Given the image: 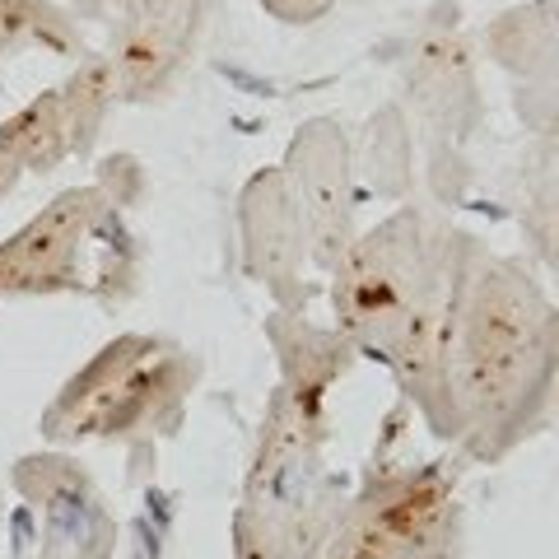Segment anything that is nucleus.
I'll return each mask as SVG.
<instances>
[{
  "label": "nucleus",
  "instance_id": "obj_1",
  "mask_svg": "<svg viewBox=\"0 0 559 559\" xmlns=\"http://www.w3.org/2000/svg\"><path fill=\"white\" fill-rule=\"evenodd\" d=\"M559 318L527 261L466 238L443 336V443L503 462L550 425Z\"/></svg>",
  "mask_w": 559,
  "mask_h": 559
},
{
  "label": "nucleus",
  "instance_id": "obj_2",
  "mask_svg": "<svg viewBox=\"0 0 559 559\" xmlns=\"http://www.w3.org/2000/svg\"><path fill=\"white\" fill-rule=\"evenodd\" d=\"M331 415H312L275 388L229 522L234 559H322L341 518V480L322 462Z\"/></svg>",
  "mask_w": 559,
  "mask_h": 559
},
{
  "label": "nucleus",
  "instance_id": "obj_3",
  "mask_svg": "<svg viewBox=\"0 0 559 559\" xmlns=\"http://www.w3.org/2000/svg\"><path fill=\"white\" fill-rule=\"evenodd\" d=\"M197 382L201 359L182 341L159 331H121L61 382L38 429L57 448L154 443L182 429Z\"/></svg>",
  "mask_w": 559,
  "mask_h": 559
},
{
  "label": "nucleus",
  "instance_id": "obj_4",
  "mask_svg": "<svg viewBox=\"0 0 559 559\" xmlns=\"http://www.w3.org/2000/svg\"><path fill=\"white\" fill-rule=\"evenodd\" d=\"M466 238L471 234L457 229L443 210L419 205L415 197L401 201L369 234H355L326 271L336 331L355 345V355L382 359L401 322L452 285Z\"/></svg>",
  "mask_w": 559,
  "mask_h": 559
},
{
  "label": "nucleus",
  "instance_id": "obj_5",
  "mask_svg": "<svg viewBox=\"0 0 559 559\" xmlns=\"http://www.w3.org/2000/svg\"><path fill=\"white\" fill-rule=\"evenodd\" d=\"M145 252L121 205L103 187L57 191L28 224L0 242V299L38 294H84L103 308L135 299Z\"/></svg>",
  "mask_w": 559,
  "mask_h": 559
},
{
  "label": "nucleus",
  "instance_id": "obj_6",
  "mask_svg": "<svg viewBox=\"0 0 559 559\" xmlns=\"http://www.w3.org/2000/svg\"><path fill=\"white\" fill-rule=\"evenodd\" d=\"M462 499L448 462L373 466L341 503L322 559H462Z\"/></svg>",
  "mask_w": 559,
  "mask_h": 559
},
{
  "label": "nucleus",
  "instance_id": "obj_7",
  "mask_svg": "<svg viewBox=\"0 0 559 559\" xmlns=\"http://www.w3.org/2000/svg\"><path fill=\"white\" fill-rule=\"evenodd\" d=\"M401 84L406 103L415 108L429 145V187L439 205H448V173H452V197H462V173H466V145L485 121L480 75H476V51L471 38L452 24H425L401 61Z\"/></svg>",
  "mask_w": 559,
  "mask_h": 559
},
{
  "label": "nucleus",
  "instance_id": "obj_8",
  "mask_svg": "<svg viewBox=\"0 0 559 559\" xmlns=\"http://www.w3.org/2000/svg\"><path fill=\"white\" fill-rule=\"evenodd\" d=\"M355 140L341 117H308L289 135L280 173L294 191V205L308 229V261L331 271L341 252L355 242V210H359V178H355Z\"/></svg>",
  "mask_w": 559,
  "mask_h": 559
},
{
  "label": "nucleus",
  "instance_id": "obj_9",
  "mask_svg": "<svg viewBox=\"0 0 559 559\" xmlns=\"http://www.w3.org/2000/svg\"><path fill=\"white\" fill-rule=\"evenodd\" d=\"M10 485L38 518V559L117 555V518L70 452H28L14 462Z\"/></svg>",
  "mask_w": 559,
  "mask_h": 559
},
{
  "label": "nucleus",
  "instance_id": "obj_10",
  "mask_svg": "<svg viewBox=\"0 0 559 559\" xmlns=\"http://www.w3.org/2000/svg\"><path fill=\"white\" fill-rule=\"evenodd\" d=\"M210 0H135L112 14L108 61L121 103L164 98L197 57Z\"/></svg>",
  "mask_w": 559,
  "mask_h": 559
},
{
  "label": "nucleus",
  "instance_id": "obj_11",
  "mask_svg": "<svg viewBox=\"0 0 559 559\" xmlns=\"http://www.w3.org/2000/svg\"><path fill=\"white\" fill-rule=\"evenodd\" d=\"M238 242H242V275L285 312H308V229L294 205L285 173L257 168L238 191Z\"/></svg>",
  "mask_w": 559,
  "mask_h": 559
},
{
  "label": "nucleus",
  "instance_id": "obj_12",
  "mask_svg": "<svg viewBox=\"0 0 559 559\" xmlns=\"http://www.w3.org/2000/svg\"><path fill=\"white\" fill-rule=\"evenodd\" d=\"M485 47L503 75L518 90V112H527L536 98L532 131L540 140L555 135V0H527V5L503 10L485 28Z\"/></svg>",
  "mask_w": 559,
  "mask_h": 559
},
{
  "label": "nucleus",
  "instance_id": "obj_13",
  "mask_svg": "<svg viewBox=\"0 0 559 559\" xmlns=\"http://www.w3.org/2000/svg\"><path fill=\"white\" fill-rule=\"evenodd\" d=\"M266 341L280 364V388H285L304 411L331 415V392L336 382L355 369V345H349L336 326L308 322V312H285L275 308L266 318Z\"/></svg>",
  "mask_w": 559,
  "mask_h": 559
},
{
  "label": "nucleus",
  "instance_id": "obj_14",
  "mask_svg": "<svg viewBox=\"0 0 559 559\" xmlns=\"http://www.w3.org/2000/svg\"><path fill=\"white\" fill-rule=\"evenodd\" d=\"M70 159V131L61 117L57 90L33 94L14 117L0 121V201L20 187L28 173L47 178Z\"/></svg>",
  "mask_w": 559,
  "mask_h": 559
},
{
  "label": "nucleus",
  "instance_id": "obj_15",
  "mask_svg": "<svg viewBox=\"0 0 559 559\" xmlns=\"http://www.w3.org/2000/svg\"><path fill=\"white\" fill-rule=\"evenodd\" d=\"M355 150V178L378 191L382 201H411L415 197V131L401 103H382V108L364 121V135Z\"/></svg>",
  "mask_w": 559,
  "mask_h": 559
},
{
  "label": "nucleus",
  "instance_id": "obj_16",
  "mask_svg": "<svg viewBox=\"0 0 559 559\" xmlns=\"http://www.w3.org/2000/svg\"><path fill=\"white\" fill-rule=\"evenodd\" d=\"M57 98H61V117H66V131H70V154L90 159L103 121H108V112L121 103L117 70L108 61V51H84L75 61V70L66 75V84L57 90Z\"/></svg>",
  "mask_w": 559,
  "mask_h": 559
},
{
  "label": "nucleus",
  "instance_id": "obj_17",
  "mask_svg": "<svg viewBox=\"0 0 559 559\" xmlns=\"http://www.w3.org/2000/svg\"><path fill=\"white\" fill-rule=\"evenodd\" d=\"M24 47H43L51 57H84L75 14L57 0H0V66Z\"/></svg>",
  "mask_w": 559,
  "mask_h": 559
},
{
  "label": "nucleus",
  "instance_id": "obj_18",
  "mask_svg": "<svg viewBox=\"0 0 559 559\" xmlns=\"http://www.w3.org/2000/svg\"><path fill=\"white\" fill-rule=\"evenodd\" d=\"M261 10L271 14L275 24H289V28H308V24H322L341 0H257Z\"/></svg>",
  "mask_w": 559,
  "mask_h": 559
},
{
  "label": "nucleus",
  "instance_id": "obj_19",
  "mask_svg": "<svg viewBox=\"0 0 559 559\" xmlns=\"http://www.w3.org/2000/svg\"><path fill=\"white\" fill-rule=\"evenodd\" d=\"M94 5H98V14H108V20H112V14H117V10H127V5H135V0H94Z\"/></svg>",
  "mask_w": 559,
  "mask_h": 559
},
{
  "label": "nucleus",
  "instance_id": "obj_20",
  "mask_svg": "<svg viewBox=\"0 0 559 559\" xmlns=\"http://www.w3.org/2000/svg\"><path fill=\"white\" fill-rule=\"evenodd\" d=\"M0 518H5V489H0Z\"/></svg>",
  "mask_w": 559,
  "mask_h": 559
}]
</instances>
